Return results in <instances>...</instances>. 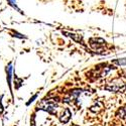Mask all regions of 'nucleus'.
Returning <instances> with one entry per match:
<instances>
[{"label": "nucleus", "mask_w": 126, "mask_h": 126, "mask_svg": "<svg viewBox=\"0 0 126 126\" xmlns=\"http://www.w3.org/2000/svg\"><path fill=\"white\" fill-rule=\"evenodd\" d=\"M38 107L39 109L46 110L49 113H55V110L58 107V103L55 99H46L41 101V103L38 105Z\"/></svg>", "instance_id": "1"}, {"label": "nucleus", "mask_w": 126, "mask_h": 126, "mask_svg": "<svg viewBox=\"0 0 126 126\" xmlns=\"http://www.w3.org/2000/svg\"><path fill=\"white\" fill-rule=\"evenodd\" d=\"M107 90L109 91H112V92H123L125 89H126V85L124 83H117V84H111V86H107L106 87Z\"/></svg>", "instance_id": "2"}, {"label": "nucleus", "mask_w": 126, "mask_h": 126, "mask_svg": "<svg viewBox=\"0 0 126 126\" xmlns=\"http://www.w3.org/2000/svg\"><path fill=\"white\" fill-rule=\"evenodd\" d=\"M70 118H71V112L68 108H66L64 111H63L62 115L60 116V121L62 123H67V122H69Z\"/></svg>", "instance_id": "3"}, {"label": "nucleus", "mask_w": 126, "mask_h": 126, "mask_svg": "<svg viewBox=\"0 0 126 126\" xmlns=\"http://www.w3.org/2000/svg\"><path fill=\"white\" fill-rule=\"evenodd\" d=\"M118 115H120L121 118H126V107L121 108V109L118 111Z\"/></svg>", "instance_id": "4"}, {"label": "nucleus", "mask_w": 126, "mask_h": 126, "mask_svg": "<svg viewBox=\"0 0 126 126\" xmlns=\"http://www.w3.org/2000/svg\"><path fill=\"white\" fill-rule=\"evenodd\" d=\"M8 1L10 2V5H12V6L14 7V8H16V9H17V11H19V12H21V10H20V9H19V8H18V7L16 6V2L14 1V0H8Z\"/></svg>", "instance_id": "5"}, {"label": "nucleus", "mask_w": 126, "mask_h": 126, "mask_svg": "<svg viewBox=\"0 0 126 126\" xmlns=\"http://www.w3.org/2000/svg\"><path fill=\"white\" fill-rule=\"evenodd\" d=\"M115 64H118V65H126V59H122L119 61H115L114 62Z\"/></svg>", "instance_id": "6"}]
</instances>
